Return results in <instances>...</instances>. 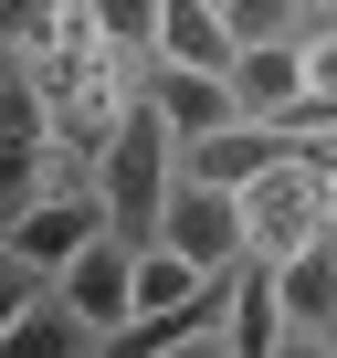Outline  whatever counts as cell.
Masks as SVG:
<instances>
[{
    "label": "cell",
    "instance_id": "cell-1",
    "mask_svg": "<svg viewBox=\"0 0 337 358\" xmlns=\"http://www.w3.org/2000/svg\"><path fill=\"white\" fill-rule=\"evenodd\" d=\"M95 190H106V211H116V232H127V243H158L168 190H180V127H168V106H158V95H148V106H127L116 148L95 158Z\"/></svg>",
    "mask_w": 337,
    "mask_h": 358
},
{
    "label": "cell",
    "instance_id": "cell-2",
    "mask_svg": "<svg viewBox=\"0 0 337 358\" xmlns=\"http://www.w3.org/2000/svg\"><path fill=\"white\" fill-rule=\"evenodd\" d=\"M158 243H180L201 274H232V264L253 253L243 190H222V179H190V169H180V190H168V222H158Z\"/></svg>",
    "mask_w": 337,
    "mask_h": 358
},
{
    "label": "cell",
    "instance_id": "cell-3",
    "mask_svg": "<svg viewBox=\"0 0 337 358\" xmlns=\"http://www.w3.org/2000/svg\"><path fill=\"white\" fill-rule=\"evenodd\" d=\"M95 232H116L106 190H43L32 211H11V264H22V274H64Z\"/></svg>",
    "mask_w": 337,
    "mask_h": 358
},
{
    "label": "cell",
    "instance_id": "cell-4",
    "mask_svg": "<svg viewBox=\"0 0 337 358\" xmlns=\"http://www.w3.org/2000/svg\"><path fill=\"white\" fill-rule=\"evenodd\" d=\"M137 253H148V243H127V232H95V243L64 264V306H74L95 337H116V327L137 316Z\"/></svg>",
    "mask_w": 337,
    "mask_h": 358
},
{
    "label": "cell",
    "instance_id": "cell-5",
    "mask_svg": "<svg viewBox=\"0 0 337 358\" xmlns=\"http://www.w3.org/2000/svg\"><path fill=\"white\" fill-rule=\"evenodd\" d=\"M274 158H295V137H285L274 116H232V127L190 137V158H180V169H190V179H222V190H253Z\"/></svg>",
    "mask_w": 337,
    "mask_h": 358
},
{
    "label": "cell",
    "instance_id": "cell-6",
    "mask_svg": "<svg viewBox=\"0 0 337 358\" xmlns=\"http://www.w3.org/2000/svg\"><path fill=\"white\" fill-rule=\"evenodd\" d=\"M306 85H316V74H306V43H285V32L232 53V95H243V116H285Z\"/></svg>",
    "mask_w": 337,
    "mask_h": 358
},
{
    "label": "cell",
    "instance_id": "cell-7",
    "mask_svg": "<svg viewBox=\"0 0 337 358\" xmlns=\"http://www.w3.org/2000/svg\"><path fill=\"white\" fill-rule=\"evenodd\" d=\"M232 53H243V32H232L222 0H168V11H158V64H211V74H232Z\"/></svg>",
    "mask_w": 337,
    "mask_h": 358
},
{
    "label": "cell",
    "instance_id": "cell-8",
    "mask_svg": "<svg viewBox=\"0 0 337 358\" xmlns=\"http://www.w3.org/2000/svg\"><path fill=\"white\" fill-rule=\"evenodd\" d=\"M158 106H168V127H180V148L190 137H211V127H232L243 116V95H232V74H211V64H168L158 85H148Z\"/></svg>",
    "mask_w": 337,
    "mask_h": 358
},
{
    "label": "cell",
    "instance_id": "cell-9",
    "mask_svg": "<svg viewBox=\"0 0 337 358\" xmlns=\"http://www.w3.org/2000/svg\"><path fill=\"white\" fill-rule=\"evenodd\" d=\"M285 327H295V316H285V295H274V264H264V253H243V295H232L222 348H232V358H274V348H285Z\"/></svg>",
    "mask_w": 337,
    "mask_h": 358
},
{
    "label": "cell",
    "instance_id": "cell-10",
    "mask_svg": "<svg viewBox=\"0 0 337 358\" xmlns=\"http://www.w3.org/2000/svg\"><path fill=\"white\" fill-rule=\"evenodd\" d=\"M274 295H285L295 327H337V232H316L306 253H285L274 264Z\"/></svg>",
    "mask_w": 337,
    "mask_h": 358
},
{
    "label": "cell",
    "instance_id": "cell-11",
    "mask_svg": "<svg viewBox=\"0 0 337 358\" xmlns=\"http://www.w3.org/2000/svg\"><path fill=\"white\" fill-rule=\"evenodd\" d=\"M0 348H22V358H74V348H95V327H85L74 306H32V295H11Z\"/></svg>",
    "mask_w": 337,
    "mask_h": 358
},
{
    "label": "cell",
    "instance_id": "cell-12",
    "mask_svg": "<svg viewBox=\"0 0 337 358\" xmlns=\"http://www.w3.org/2000/svg\"><path fill=\"white\" fill-rule=\"evenodd\" d=\"M190 285H201V264H190L180 243H148V253H137V316H148V306H180Z\"/></svg>",
    "mask_w": 337,
    "mask_h": 358
},
{
    "label": "cell",
    "instance_id": "cell-13",
    "mask_svg": "<svg viewBox=\"0 0 337 358\" xmlns=\"http://www.w3.org/2000/svg\"><path fill=\"white\" fill-rule=\"evenodd\" d=\"M158 11H168V0H95V22L116 43H158Z\"/></svg>",
    "mask_w": 337,
    "mask_h": 358
},
{
    "label": "cell",
    "instance_id": "cell-14",
    "mask_svg": "<svg viewBox=\"0 0 337 358\" xmlns=\"http://www.w3.org/2000/svg\"><path fill=\"white\" fill-rule=\"evenodd\" d=\"M222 11H232V32H243V43H274V32L295 22V0H222Z\"/></svg>",
    "mask_w": 337,
    "mask_h": 358
},
{
    "label": "cell",
    "instance_id": "cell-15",
    "mask_svg": "<svg viewBox=\"0 0 337 358\" xmlns=\"http://www.w3.org/2000/svg\"><path fill=\"white\" fill-rule=\"evenodd\" d=\"M327 32H337V0H327Z\"/></svg>",
    "mask_w": 337,
    "mask_h": 358
}]
</instances>
